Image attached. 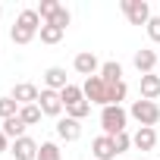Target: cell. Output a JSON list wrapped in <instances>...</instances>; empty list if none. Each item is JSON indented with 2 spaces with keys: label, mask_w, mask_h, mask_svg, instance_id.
<instances>
[{
  "label": "cell",
  "mask_w": 160,
  "mask_h": 160,
  "mask_svg": "<svg viewBox=\"0 0 160 160\" xmlns=\"http://www.w3.org/2000/svg\"><path fill=\"white\" fill-rule=\"evenodd\" d=\"M132 144H135L138 151H154V144H157V129L138 126V132L132 135Z\"/></svg>",
  "instance_id": "cell-15"
},
{
  "label": "cell",
  "mask_w": 160,
  "mask_h": 160,
  "mask_svg": "<svg viewBox=\"0 0 160 160\" xmlns=\"http://www.w3.org/2000/svg\"><path fill=\"white\" fill-rule=\"evenodd\" d=\"M113 148H116V157H119V154H126V151L132 148V135H129V132H119V135H113Z\"/></svg>",
  "instance_id": "cell-26"
},
{
  "label": "cell",
  "mask_w": 160,
  "mask_h": 160,
  "mask_svg": "<svg viewBox=\"0 0 160 160\" xmlns=\"http://www.w3.org/2000/svg\"><path fill=\"white\" fill-rule=\"evenodd\" d=\"M88 113H91V104H88V101H78V104L66 107V116H72V119H78V122H82Z\"/></svg>",
  "instance_id": "cell-24"
},
{
  "label": "cell",
  "mask_w": 160,
  "mask_h": 160,
  "mask_svg": "<svg viewBox=\"0 0 160 160\" xmlns=\"http://www.w3.org/2000/svg\"><path fill=\"white\" fill-rule=\"evenodd\" d=\"M38 148L41 144L25 135V138H19V141L10 144V154H13V160H38Z\"/></svg>",
  "instance_id": "cell-7"
},
{
  "label": "cell",
  "mask_w": 160,
  "mask_h": 160,
  "mask_svg": "<svg viewBox=\"0 0 160 160\" xmlns=\"http://www.w3.org/2000/svg\"><path fill=\"white\" fill-rule=\"evenodd\" d=\"M63 3L60 0H41V7H38V16H41V22H50L53 16H57V10H60Z\"/></svg>",
  "instance_id": "cell-22"
},
{
  "label": "cell",
  "mask_w": 160,
  "mask_h": 160,
  "mask_svg": "<svg viewBox=\"0 0 160 160\" xmlns=\"http://www.w3.org/2000/svg\"><path fill=\"white\" fill-rule=\"evenodd\" d=\"M69 22H72V16H69V10H66V7H60V10H57V16L50 19V25H57V28H66Z\"/></svg>",
  "instance_id": "cell-27"
},
{
  "label": "cell",
  "mask_w": 160,
  "mask_h": 160,
  "mask_svg": "<svg viewBox=\"0 0 160 160\" xmlns=\"http://www.w3.org/2000/svg\"><path fill=\"white\" fill-rule=\"evenodd\" d=\"M19 116V104L13 98H0V119H13Z\"/></svg>",
  "instance_id": "cell-25"
},
{
  "label": "cell",
  "mask_w": 160,
  "mask_h": 160,
  "mask_svg": "<svg viewBox=\"0 0 160 160\" xmlns=\"http://www.w3.org/2000/svg\"><path fill=\"white\" fill-rule=\"evenodd\" d=\"M72 69H75L78 75L91 78V75H98V72H101V63H98V57H94L91 50H82V53H75V60H72Z\"/></svg>",
  "instance_id": "cell-6"
},
{
  "label": "cell",
  "mask_w": 160,
  "mask_h": 160,
  "mask_svg": "<svg viewBox=\"0 0 160 160\" xmlns=\"http://www.w3.org/2000/svg\"><path fill=\"white\" fill-rule=\"evenodd\" d=\"M138 91H141V101H157L160 98V75L148 72L138 78Z\"/></svg>",
  "instance_id": "cell-13"
},
{
  "label": "cell",
  "mask_w": 160,
  "mask_h": 160,
  "mask_svg": "<svg viewBox=\"0 0 160 160\" xmlns=\"http://www.w3.org/2000/svg\"><path fill=\"white\" fill-rule=\"evenodd\" d=\"M126 122H129V110L126 107H101V129L104 135H119L126 132Z\"/></svg>",
  "instance_id": "cell-2"
},
{
  "label": "cell",
  "mask_w": 160,
  "mask_h": 160,
  "mask_svg": "<svg viewBox=\"0 0 160 160\" xmlns=\"http://www.w3.org/2000/svg\"><path fill=\"white\" fill-rule=\"evenodd\" d=\"M57 135L63 141H78V138H82V122L72 119V116H60L57 119Z\"/></svg>",
  "instance_id": "cell-10"
},
{
  "label": "cell",
  "mask_w": 160,
  "mask_h": 160,
  "mask_svg": "<svg viewBox=\"0 0 160 160\" xmlns=\"http://www.w3.org/2000/svg\"><path fill=\"white\" fill-rule=\"evenodd\" d=\"M0 16H3V7H0Z\"/></svg>",
  "instance_id": "cell-30"
},
{
  "label": "cell",
  "mask_w": 160,
  "mask_h": 160,
  "mask_svg": "<svg viewBox=\"0 0 160 160\" xmlns=\"http://www.w3.org/2000/svg\"><path fill=\"white\" fill-rule=\"evenodd\" d=\"M41 107L38 104H28V107H19V119L25 122V126H35V122H41Z\"/></svg>",
  "instance_id": "cell-21"
},
{
  "label": "cell",
  "mask_w": 160,
  "mask_h": 160,
  "mask_svg": "<svg viewBox=\"0 0 160 160\" xmlns=\"http://www.w3.org/2000/svg\"><path fill=\"white\" fill-rule=\"evenodd\" d=\"M38 107H41V113L44 116H60L66 107H63V101H60V91H41V98H38Z\"/></svg>",
  "instance_id": "cell-9"
},
{
  "label": "cell",
  "mask_w": 160,
  "mask_h": 160,
  "mask_svg": "<svg viewBox=\"0 0 160 160\" xmlns=\"http://www.w3.org/2000/svg\"><path fill=\"white\" fill-rule=\"evenodd\" d=\"M141 160H148V157H141Z\"/></svg>",
  "instance_id": "cell-31"
},
{
  "label": "cell",
  "mask_w": 160,
  "mask_h": 160,
  "mask_svg": "<svg viewBox=\"0 0 160 160\" xmlns=\"http://www.w3.org/2000/svg\"><path fill=\"white\" fill-rule=\"evenodd\" d=\"M91 154H94V160H113V157H116L113 138H110V135H98V138L91 141Z\"/></svg>",
  "instance_id": "cell-14"
},
{
  "label": "cell",
  "mask_w": 160,
  "mask_h": 160,
  "mask_svg": "<svg viewBox=\"0 0 160 160\" xmlns=\"http://www.w3.org/2000/svg\"><path fill=\"white\" fill-rule=\"evenodd\" d=\"M82 91H85V101H88V104L107 107V82H104L101 75H91V78H85Z\"/></svg>",
  "instance_id": "cell-5"
},
{
  "label": "cell",
  "mask_w": 160,
  "mask_h": 160,
  "mask_svg": "<svg viewBox=\"0 0 160 160\" xmlns=\"http://www.w3.org/2000/svg\"><path fill=\"white\" fill-rule=\"evenodd\" d=\"M41 25H44V22H41L38 10H22V13L16 16V25L10 28V38H13V44H19V47L32 44V41L38 38Z\"/></svg>",
  "instance_id": "cell-1"
},
{
  "label": "cell",
  "mask_w": 160,
  "mask_h": 160,
  "mask_svg": "<svg viewBox=\"0 0 160 160\" xmlns=\"http://www.w3.org/2000/svg\"><path fill=\"white\" fill-rule=\"evenodd\" d=\"M0 129H3V135L7 138H13V141H19V138H25V122L19 119V116H13V119H3V126H0Z\"/></svg>",
  "instance_id": "cell-18"
},
{
  "label": "cell",
  "mask_w": 160,
  "mask_h": 160,
  "mask_svg": "<svg viewBox=\"0 0 160 160\" xmlns=\"http://www.w3.org/2000/svg\"><path fill=\"white\" fill-rule=\"evenodd\" d=\"M66 85H69V78H66V69H63V66L44 69V88H47V91H63Z\"/></svg>",
  "instance_id": "cell-12"
},
{
  "label": "cell",
  "mask_w": 160,
  "mask_h": 160,
  "mask_svg": "<svg viewBox=\"0 0 160 160\" xmlns=\"http://www.w3.org/2000/svg\"><path fill=\"white\" fill-rule=\"evenodd\" d=\"M129 116L138 122V126H148V129H154L157 122H160V107H157V101H132V107H129Z\"/></svg>",
  "instance_id": "cell-3"
},
{
  "label": "cell",
  "mask_w": 160,
  "mask_h": 160,
  "mask_svg": "<svg viewBox=\"0 0 160 160\" xmlns=\"http://www.w3.org/2000/svg\"><path fill=\"white\" fill-rule=\"evenodd\" d=\"M38 160H63V154H60V148H57L53 141H41V148H38Z\"/></svg>",
  "instance_id": "cell-23"
},
{
  "label": "cell",
  "mask_w": 160,
  "mask_h": 160,
  "mask_svg": "<svg viewBox=\"0 0 160 160\" xmlns=\"http://www.w3.org/2000/svg\"><path fill=\"white\" fill-rule=\"evenodd\" d=\"M107 85H113V82H122V66L116 63V60H107V63H101V72H98Z\"/></svg>",
  "instance_id": "cell-17"
},
{
  "label": "cell",
  "mask_w": 160,
  "mask_h": 160,
  "mask_svg": "<svg viewBox=\"0 0 160 160\" xmlns=\"http://www.w3.org/2000/svg\"><path fill=\"white\" fill-rule=\"evenodd\" d=\"M38 35H41V44H60V41H63V35H66V28H57V25L44 22Z\"/></svg>",
  "instance_id": "cell-19"
},
{
  "label": "cell",
  "mask_w": 160,
  "mask_h": 160,
  "mask_svg": "<svg viewBox=\"0 0 160 160\" xmlns=\"http://www.w3.org/2000/svg\"><path fill=\"white\" fill-rule=\"evenodd\" d=\"M60 101H63V107H72V104H78V101H85V91L69 82V85L60 91Z\"/></svg>",
  "instance_id": "cell-20"
},
{
  "label": "cell",
  "mask_w": 160,
  "mask_h": 160,
  "mask_svg": "<svg viewBox=\"0 0 160 160\" xmlns=\"http://www.w3.org/2000/svg\"><path fill=\"white\" fill-rule=\"evenodd\" d=\"M19 107H28V104H38V98H41V91H38V85H32V82H19L16 88H13V94H10Z\"/></svg>",
  "instance_id": "cell-8"
},
{
  "label": "cell",
  "mask_w": 160,
  "mask_h": 160,
  "mask_svg": "<svg viewBox=\"0 0 160 160\" xmlns=\"http://www.w3.org/2000/svg\"><path fill=\"white\" fill-rule=\"evenodd\" d=\"M148 38L154 44H160V16H151L148 19Z\"/></svg>",
  "instance_id": "cell-28"
},
{
  "label": "cell",
  "mask_w": 160,
  "mask_h": 160,
  "mask_svg": "<svg viewBox=\"0 0 160 160\" xmlns=\"http://www.w3.org/2000/svg\"><path fill=\"white\" fill-rule=\"evenodd\" d=\"M119 10L126 13V19L132 25H148V19H151L148 0H119Z\"/></svg>",
  "instance_id": "cell-4"
},
{
  "label": "cell",
  "mask_w": 160,
  "mask_h": 160,
  "mask_svg": "<svg viewBox=\"0 0 160 160\" xmlns=\"http://www.w3.org/2000/svg\"><path fill=\"white\" fill-rule=\"evenodd\" d=\"M10 151V138L3 135V129H0V154H7Z\"/></svg>",
  "instance_id": "cell-29"
},
{
  "label": "cell",
  "mask_w": 160,
  "mask_h": 160,
  "mask_svg": "<svg viewBox=\"0 0 160 160\" xmlns=\"http://www.w3.org/2000/svg\"><path fill=\"white\" fill-rule=\"evenodd\" d=\"M157 60H160V53H157V50H151V47H141V50H135V57H132V63H135V69H138L141 75L154 72Z\"/></svg>",
  "instance_id": "cell-11"
},
{
  "label": "cell",
  "mask_w": 160,
  "mask_h": 160,
  "mask_svg": "<svg viewBox=\"0 0 160 160\" xmlns=\"http://www.w3.org/2000/svg\"><path fill=\"white\" fill-rule=\"evenodd\" d=\"M126 94H129V85H126V82H113V85H107V107H122Z\"/></svg>",
  "instance_id": "cell-16"
}]
</instances>
